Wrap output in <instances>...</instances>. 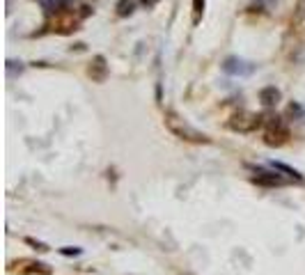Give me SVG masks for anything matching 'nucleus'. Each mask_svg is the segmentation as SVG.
<instances>
[{"label": "nucleus", "instance_id": "f257e3e1", "mask_svg": "<svg viewBox=\"0 0 305 275\" xmlns=\"http://www.w3.org/2000/svg\"><path fill=\"white\" fill-rule=\"evenodd\" d=\"M165 126L170 128L177 138H181V140L195 142V145H206V142H209V135H204L202 131H198V128H193L184 117H179V115L172 113V110L165 113Z\"/></svg>", "mask_w": 305, "mask_h": 275}, {"label": "nucleus", "instance_id": "f03ea898", "mask_svg": "<svg viewBox=\"0 0 305 275\" xmlns=\"http://www.w3.org/2000/svg\"><path fill=\"white\" fill-rule=\"evenodd\" d=\"M287 140H289V131H287V126L282 124V120H280V117H271L269 128H266V133H264V142L271 145V147H282Z\"/></svg>", "mask_w": 305, "mask_h": 275}, {"label": "nucleus", "instance_id": "7ed1b4c3", "mask_svg": "<svg viewBox=\"0 0 305 275\" xmlns=\"http://www.w3.org/2000/svg\"><path fill=\"white\" fill-rule=\"evenodd\" d=\"M9 271H12V273H19V275H51L53 273L49 264L35 261V259L14 261V264H9Z\"/></svg>", "mask_w": 305, "mask_h": 275}, {"label": "nucleus", "instance_id": "20e7f679", "mask_svg": "<svg viewBox=\"0 0 305 275\" xmlns=\"http://www.w3.org/2000/svg\"><path fill=\"white\" fill-rule=\"evenodd\" d=\"M264 117L262 115H255V113H236L229 122V126L234 131H241V133H248V131H255L257 126H262Z\"/></svg>", "mask_w": 305, "mask_h": 275}, {"label": "nucleus", "instance_id": "39448f33", "mask_svg": "<svg viewBox=\"0 0 305 275\" xmlns=\"http://www.w3.org/2000/svg\"><path fill=\"white\" fill-rule=\"evenodd\" d=\"M87 76L92 78L94 83H103L108 78V64H106V57L103 55H94L90 67H87Z\"/></svg>", "mask_w": 305, "mask_h": 275}, {"label": "nucleus", "instance_id": "423d86ee", "mask_svg": "<svg viewBox=\"0 0 305 275\" xmlns=\"http://www.w3.org/2000/svg\"><path fill=\"white\" fill-rule=\"evenodd\" d=\"M223 71L232 74V76H248L250 71H253V64L241 60V57H227L225 64H223Z\"/></svg>", "mask_w": 305, "mask_h": 275}, {"label": "nucleus", "instance_id": "0eeeda50", "mask_svg": "<svg viewBox=\"0 0 305 275\" xmlns=\"http://www.w3.org/2000/svg\"><path fill=\"white\" fill-rule=\"evenodd\" d=\"M280 90H278L276 85H269V87H262L259 90V101H262L266 108H271V106H278V101H280Z\"/></svg>", "mask_w": 305, "mask_h": 275}, {"label": "nucleus", "instance_id": "6e6552de", "mask_svg": "<svg viewBox=\"0 0 305 275\" xmlns=\"http://www.w3.org/2000/svg\"><path fill=\"white\" fill-rule=\"evenodd\" d=\"M253 181L259 183V186H282L284 179L282 176L273 175V172H259L257 176H253Z\"/></svg>", "mask_w": 305, "mask_h": 275}, {"label": "nucleus", "instance_id": "1a4fd4ad", "mask_svg": "<svg viewBox=\"0 0 305 275\" xmlns=\"http://www.w3.org/2000/svg\"><path fill=\"white\" fill-rule=\"evenodd\" d=\"M271 168L278 170V172H284V175L294 176L296 181H301V179H303V175H301V172H296L294 168H289V165H284V163H280V161H273V163H271Z\"/></svg>", "mask_w": 305, "mask_h": 275}, {"label": "nucleus", "instance_id": "9d476101", "mask_svg": "<svg viewBox=\"0 0 305 275\" xmlns=\"http://www.w3.org/2000/svg\"><path fill=\"white\" fill-rule=\"evenodd\" d=\"M133 7H135L133 0H117V14L120 16H131Z\"/></svg>", "mask_w": 305, "mask_h": 275}, {"label": "nucleus", "instance_id": "9b49d317", "mask_svg": "<svg viewBox=\"0 0 305 275\" xmlns=\"http://www.w3.org/2000/svg\"><path fill=\"white\" fill-rule=\"evenodd\" d=\"M204 2L206 0H193V14H195V19H200V14L204 12Z\"/></svg>", "mask_w": 305, "mask_h": 275}, {"label": "nucleus", "instance_id": "f8f14e48", "mask_svg": "<svg viewBox=\"0 0 305 275\" xmlns=\"http://www.w3.org/2000/svg\"><path fill=\"white\" fill-rule=\"evenodd\" d=\"M25 243H30V246H35L39 252H49L51 248L46 246V243H42V241H35V239H25Z\"/></svg>", "mask_w": 305, "mask_h": 275}, {"label": "nucleus", "instance_id": "ddd939ff", "mask_svg": "<svg viewBox=\"0 0 305 275\" xmlns=\"http://www.w3.org/2000/svg\"><path fill=\"white\" fill-rule=\"evenodd\" d=\"M62 254H80V248H62Z\"/></svg>", "mask_w": 305, "mask_h": 275}, {"label": "nucleus", "instance_id": "4468645a", "mask_svg": "<svg viewBox=\"0 0 305 275\" xmlns=\"http://www.w3.org/2000/svg\"><path fill=\"white\" fill-rule=\"evenodd\" d=\"M140 2H142V5H145L147 9H152V7H154V5L158 2V0H140Z\"/></svg>", "mask_w": 305, "mask_h": 275}]
</instances>
